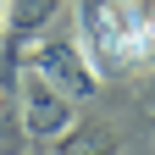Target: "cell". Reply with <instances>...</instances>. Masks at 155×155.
Here are the masks:
<instances>
[{
	"instance_id": "7a4b0ae2",
	"label": "cell",
	"mask_w": 155,
	"mask_h": 155,
	"mask_svg": "<svg viewBox=\"0 0 155 155\" xmlns=\"http://www.w3.org/2000/svg\"><path fill=\"white\" fill-rule=\"evenodd\" d=\"M22 67L39 72L50 89H61L67 100H89V94H100V72L89 67L83 45H72V39H33Z\"/></svg>"
},
{
	"instance_id": "3957f363",
	"label": "cell",
	"mask_w": 155,
	"mask_h": 155,
	"mask_svg": "<svg viewBox=\"0 0 155 155\" xmlns=\"http://www.w3.org/2000/svg\"><path fill=\"white\" fill-rule=\"evenodd\" d=\"M72 105H78V100H67L61 89H50L39 72L22 67V133H28V139L50 144L55 133H67V127L78 122V111H72Z\"/></svg>"
},
{
	"instance_id": "5b68a950",
	"label": "cell",
	"mask_w": 155,
	"mask_h": 155,
	"mask_svg": "<svg viewBox=\"0 0 155 155\" xmlns=\"http://www.w3.org/2000/svg\"><path fill=\"white\" fill-rule=\"evenodd\" d=\"M50 144H55V155H122V133L111 122H72Z\"/></svg>"
},
{
	"instance_id": "6da1fadb",
	"label": "cell",
	"mask_w": 155,
	"mask_h": 155,
	"mask_svg": "<svg viewBox=\"0 0 155 155\" xmlns=\"http://www.w3.org/2000/svg\"><path fill=\"white\" fill-rule=\"evenodd\" d=\"M83 39H89V67L94 72H133L150 67V0H83Z\"/></svg>"
},
{
	"instance_id": "277c9868",
	"label": "cell",
	"mask_w": 155,
	"mask_h": 155,
	"mask_svg": "<svg viewBox=\"0 0 155 155\" xmlns=\"http://www.w3.org/2000/svg\"><path fill=\"white\" fill-rule=\"evenodd\" d=\"M61 11V0H6V17H0V39L6 45H22V39L45 33Z\"/></svg>"
},
{
	"instance_id": "8992f818",
	"label": "cell",
	"mask_w": 155,
	"mask_h": 155,
	"mask_svg": "<svg viewBox=\"0 0 155 155\" xmlns=\"http://www.w3.org/2000/svg\"><path fill=\"white\" fill-rule=\"evenodd\" d=\"M0 17H6V0H0Z\"/></svg>"
}]
</instances>
